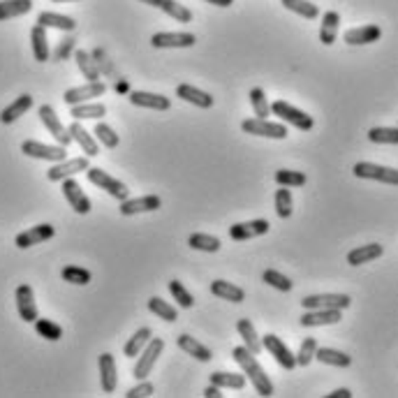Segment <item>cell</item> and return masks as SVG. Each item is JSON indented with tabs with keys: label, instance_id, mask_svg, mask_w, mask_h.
Listing matches in <instances>:
<instances>
[{
	"label": "cell",
	"instance_id": "cell-1",
	"mask_svg": "<svg viewBox=\"0 0 398 398\" xmlns=\"http://www.w3.org/2000/svg\"><path fill=\"white\" fill-rule=\"evenodd\" d=\"M232 357H234V361L241 366L243 373L248 375V380L252 382V387H255V392H257L259 396H274V382L271 378L267 375V371L262 368L259 361L255 359V354L250 352L248 347L241 345V347H234L232 349Z\"/></svg>",
	"mask_w": 398,
	"mask_h": 398
},
{
	"label": "cell",
	"instance_id": "cell-2",
	"mask_svg": "<svg viewBox=\"0 0 398 398\" xmlns=\"http://www.w3.org/2000/svg\"><path fill=\"white\" fill-rule=\"evenodd\" d=\"M271 114H276L283 123H290L292 127H297V130H301V132H308V130H313V127H315L313 116H308L306 111L292 107L290 102H285V100H276L274 102Z\"/></svg>",
	"mask_w": 398,
	"mask_h": 398
},
{
	"label": "cell",
	"instance_id": "cell-3",
	"mask_svg": "<svg viewBox=\"0 0 398 398\" xmlns=\"http://www.w3.org/2000/svg\"><path fill=\"white\" fill-rule=\"evenodd\" d=\"M86 176H89V181L93 183V186L105 190V193H109L114 199H118V202H123V199L130 197V190H127L125 183L114 179L105 169H100V167H89V169H86Z\"/></svg>",
	"mask_w": 398,
	"mask_h": 398
},
{
	"label": "cell",
	"instance_id": "cell-4",
	"mask_svg": "<svg viewBox=\"0 0 398 398\" xmlns=\"http://www.w3.org/2000/svg\"><path fill=\"white\" fill-rule=\"evenodd\" d=\"M162 349H165V340L162 338H150L146 343V347L137 354V364H134V371H132L134 378L146 380L150 375V371H153L158 357L162 354Z\"/></svg>",
	"mask_w": 398,
	"mask_h": 398
},
{
	"label": "cell",
	"instance_id": "cell-5",
	"mask_svg": "<svg viewBox=\"0 0 398 398\" xmlns=\"http://www.w3.org/2000/svg\"><path fill=\"white\" fill-rule=\"evenodd\" d=\"M241 130L245 134H255V137H269V139H285L288 137V127L285 123H271L267 118H248L241 123Z\"/></svg>",
	"mask_w": 398,
	"mask_h": 398
},
{
	"label": "cell",
	"instance_id": "cell-6",
	"mask_svg": "<svg viewBox=\"0 0 398 398\" xmlns=\"http://www.w3.org/2000/svg\"><path fill=\"white\" fill-rule=\"evenodd\" d=\"M21 153L28 155V158H35V160H46V162H60L68 158V150L65 146H49V144H42V141H23L21 144Z\"/></svg>",
	"mask_w": 398,
	"mask_h": 398
},
{
	"label": "cell",
	"instance_id": "cell-7",
	"mask_svg": "<svg viewBox=\"0 0 398 398\" xmlns=\"http://www.w3.org/2000/svg\"><path fill=\"white\" fill-rule=\"evenodd\" d=\"M357 179H368V181H380L387 186H398V172L392 167H382L375 162H357L352 167Z\"/></svg>",
	"mask_w": 398,
	"mask_h": 398
},
{
	"label": "cell",
	"instance_id": "cell-8",
	"mask_svg": "<svg viewBox=\"0 0 398 398\" xmlns=\"http://www.w3.org/2000/svg\"><path fill=\"white\" fill-rule=\"evenodd\" d=\"M37 114H39V121L44 123V127L51 132V137H53L56 141H58L60 146H65V148H68L70 144H72V134H70L68 127L60 123V118H58V114H56V111H53L51 105H42V107H39Z\"/></svg>",
	"mask_w": 398,
	"mask_h": 398
},
{
	"label": "cell",
	"instance_id": "cell-9",
	"mask_svg": "<svg viewBox=\"0 0 398 398\" xmlns=\"http://www.w3.org/2000/svg\"><path fill=\"white\" fill-rule=\"evenodd\" d=\"M262 349H267V352L271 354L285 371L297 368V359H294V352L283 343L281 338L276 336V333H267L264 340H262Z\"/></svg>",
	"mask_w": 398,
	"mask_h": 398
},
{
	"label": "cell",
	"instance_id": "cell-10",
	"mask_svg": "<svg viewBox=\"0 0 398 398\" xmlns=\"http://www.w3.org/2000/svg\"><path fill=\"white\" fill-rule=\"evenodd\" d=\"M352 304L349 294H310V297L301 299V306L306 310H315V308H336V310H345Z\"/></svg>",
	"mask_w": 398,
	"mask_h": 398
},
{
	"label": "cell",
	"instance_id": "cell-11",
	"mask_svg": "<svg viewBox=\"0 0 398 398\" xmlns=\"http://www.w3.org/2000/svg\"><path fill=\"white\" fill-rule=\"evenodd\" d=\"M89 158L86 155H79V158H72V160H60V162H56L49 172H46V179L53 181V183H58L63 179H70V176H75V174L79 172H86L89 169Z\"/></svg>",
	"mask_w": 398,
	"mask_h": 398
},
{
	"label": "cell",
	"instance_id": "cell-12",
	"mask_svg": "<svg viewBox=\"0 0 398 398\" xmlns=\"http://www.w3.org/2000/svg\"><path fill=\"white\" fill-rule=\"evenodd\" d=\"M56 236V227L49 225V222H42V225H35L26 229V232L17 234V238H14V243H17V248L26 250L30 248V245H37V243H44L49 241V238Z\"/></svg>",
	"mask_w": 398,
	"mask_h": 398
},
{
	"label": "cell",
	"instance_id": "cell-13",
	"mask_svg": "<svg viewBox=\"0 0 398 398\" xmlns=\"http://www.w3.org/2000/svg\"><path fill=\"white\" fill-rule=\"evenodd\" d=\"M63 195H65V199L70 202V206L77 211V213H82V216H86V213H91V199L89 195L84 193L82 186L70 176V179H63Z\"/></svg>",
	"mask_w": 398,
	"mask_h": 398
},
{
	"label": "cell",
	"instance_id": "cell-14",
	"mask_svg": "<svg viewBox=\"0 0 398 398\" xmlns=\"http://www.w3.org/2000/svg\"><path fill=\"white\" fill-rule=\"evenodd\" d=\"M271 225H269V220H250V222H236V225L229 227V238H234V241H248V238H257V236H264Z\"/></svg>",
	"mask_w": 398,
	"mask_h": 398
},
{
	"label": "cell",
	"instance_id": "cell-15",
	"mask_svg": "<svg viewBox=\"0 0 398 398\" xmlns=\"http://www.w3.org/2000/svg\"><path fill=\"white\" fill-rule=\"evenodd\" d=\"M197 37L193 33H155L150 37V44L155 49H188L195 46Z\"/></svg>",
	"mask_w": 398,
	"mask_h": 398
},
{
	"label": "cell",
	"instance_id": "cell-16",
	"mask_svg": "<svg viewBox=\"0 0 398 398\" xmlns=\"http://www.w3.org/2000/svg\"><path fill=\"white\" fill-rule=\"evenodd\" d=\"M17 310H19V317L23 322H35L37 320V304H35V292L30 285H19L17 288Z\"/></svg>",
	"mask_w": 398,
	"mask_h": 398
},
{
	"label": "cell",
	"instance_id": "cell-17",
	"mask_svg": "<svg viewBox=\"0 0 398 398\" xmlns=\"http://www.w3.org/2000/svg\"><path fill=\"white\" fill-rule=\"evenodd\" d=\"M107 86L102 82H89L84 86H77V89H70L65 91V95H63V100L68 102L70 107L72 105H79V102H89L93 98H100V95H105Z\"/></svg>",
	"mask_w": 398,
	"mask_h": 398
},
{
	"label": "cell",
	"instance_id": "cell-18",
	"mask_svg": "<svg viewBox=\"0 0 398 398\" xmlns=\"http://www.w3.org/2000/svg\"><path fill=\"white\" fill-rule=\"evenodd\" d=\"M162 206V199L158 195H146L139 199H123L121 202V213L123 216H137V213H150L158 211Z\"/></svg>",
	"mask_w": 398,
	"mask_h": 398
},
{
	"label": "cell",
	"instance_id": "cell-19",
	"mask_svg": "<svg viewBox=\"0 0 398 398\" xmlns=\"http://www.w3.org/2000/svg\"><path fill=\"white\" fill-rule=\"evenodd\" d=\"M130 102L134 107L144 109H155V111H167L172 109V100L160 93H148V91H134L130 93Z\"/></svg>",
	"mask_w": 398,
	"mask_h": 398
},
{
	"label": "cell",
	"instance_id": "cell-20",
	"mask_svg": "<svg viewBox=\"0 0 398 398\" xmlns=\"http://www.w3.org/2000/svg\"><path fill=\"white\" fill-rule=\"evenodd\" d=\"M70 134H72V141H77L79 146H82V150L86 153V158H95L100 153V144H98V139L93 137V134L86 130V127H82V123L75 121L72 125L68 127Z\"/></svg>",
	"mask_w": 398,
	"mask_h": 398
},
{
	"label": "cell",
	"instance_id": "cell-21",
	"mask_svg": "<svg viewBox=\"0 0 398 398\" xmlns=\"http://www.w3.org/2000/svg\"><path fill=\"white\" fill-rule=\"evenodd\" d=\"M380 37H382V28L375 26V23H368V26H361V28H349L347 33L343 35L345 42L352 44V46L373 44V42H378Z\"/></svg>",
	"mask_w": 398,
	"mask_h": 398
},
{
	"label": "cell",
	"instance_id": "cell-22",
	"mask_svg": "<svg viewBox=\"0 0 398 398\" xmlns=\"http://www.w3.org/2000/svg\"><path fill=\"white\" fill-rule=\"evenodd\" d=\"M336 322H340V310L336 308H315V310H306L301 315V324L304 326H326Z\"/></svg>",
	"mask_w": 398,
	"mask_h": 398
},
{
	"label": "cell",
	"instance_id": "cell-23",
	"mask_svg": "<svg viewBox=\"0 0 398 398\" xmlns=\"http://www.w3.org/2000/svg\"><path fill=\"white\" fill-rule=\"evenodd\" d=\"M100 382H102V392L105 394H114L116 385H118V375H116V361L114 354H100Z\"/></svg>",
	"mask_w": 398,
	"mask_h": 398
},
{
	"label": "cell",
	"instance_id": "cell-24",
	"mask_svg": "<svg viewBox=\"0 0 398 398\" xmlns=\"http://www.w3.org/2000/svg\"><path fill=\"white\" fill-rule=\"evenodd\" d=\"M30 107H33V95H28V93L19 95V98L14 100L12 105H7L3 111H0V123H3V125L14 123L17 118H21L23 114H26Z\"/></svg>",
	"mask_w": 398,
	"mask_h": 398
},
{
	"label": "cell",
	"instance_id": "cell-25",
	"mask_svg": "<svg viewBox=\"0 0 398 398\" xmlns=\"http://www.w3.org/2000/svg\"><path fill=\"white\" fill-rule=\"evenodd\" d=\"M176 95L181 100H186V102H190V105H195L199 109H211L213 107L211 93L199 91V89H195V86H190V84H181L176 89Z\"/></svg>",
	"mask_w": 398,
	"mask_h": 398
},
{
	"label": "cell",
	"instance_id": "cell-26",
	"mask_svg": "<svg viewBox=\"0 0 398 398\" xmlns=\"http://www.w3.org/2000/svg\"><path fill=\"white\" fill-rule=\"evenodd\" d=\"M176 343H179V347L183 349V352L193 354L197 361H211V359H213V352H211V349L199 343V340L190 336V333H181V336L176 338Z\"/></svg>",
	"mask_w": 398,
	"mask_h": 398
},
{
	"label": "cell",
	"instance_id": "cell-27",
	"mask_svg": "<svg viewBox=\"0 0 398 398\" xmlns=\"http://www.w3.org/2000/svg\"><path fill=\"white\" fill-rule=\"evenodd\" d=\"M382 252H385V248H382L380 243H366V245H359V248H354V250H349V252H347V264H352V267L366 264V262L378 259Z\"/></svg>",
	"mask_w": 398,
	"mask_h": 398
},
{
	"label": "cell",
	"instance_id": "cell-28",
	"mask_svg": "<svg viewBox=\"0 0 398 398\" xmlns=\"http://www.w3.org/2000/svg\"><path fill=\"white\" fill-rule=\"evenodd\" d=\"M315 359L326 366H336V368H347V366H352V357L340 352V349H333V347H317Z\"/></svg>",
	"mask_w": 398,
	"mask_h": 398
},
{
	"label": "cell",
	"instance_id": "cell-29",
	"mask_svg": "<svg viewBox=\"0 0 398 398\" xmlns=\"http://www.w3.org/2000/svg\"><path fill=\"white\" fill-rule=\"evenodd\" d=\"M30 42H33V56H35V60L39 63H44V60H49V39H46V28L44 26H39V23H35L33 30H30Z\"/></svg>",
	"mask_w": 398,
	"mask_h": 398
},
{
	"label": "cell",
	"instance_id": "cell-30",
	"mask_svg": "<svg viewBox=\"0 0 398 398\" xmlns=\"http://www.w3.org/2000/svg\"><path fill=\"white\" fill-rule=\"evenodd\" d=\"M236 331L241 333L243 345L248 347L252 354H259L262 352V340L257 336V331H255V324L248 320V317H241V320L236 322Z\"/></svg>",
	"mask_w": 398,
	"mask_h": 398
},
{
	"label": "cell",
	"instance_id": "cell-31",
	"mask_svg": "<svg viewBox=\"0 0 398 398\" xmlns=\"http://www.w3.org/2000/svg\"><path fill=\"white\" fill-rule=\"evenodd\" d=\"M211 294H216L220 299H227L232 304H241L245 301V292L238 288L234 283H227V281H213L211 283Z\"/></svg>",
	"mask_w": 398,
	"mask_h": 398
},
{
	"label": "cell",
	"instance_id": "cell-32",
	"mask_svg": "<svg viewBox=\"0 0 398 398\" xmlns=\"http://www.w3.org/2000/svg\"><path fill=\"white\" fill-rule=\"evenodd\" d=\"M37 23L44 28H58V30H68L72 33L77 28V21L72 17H65V14H56V12H42L37 17Z\"/></svg>",
	"mask_w": 398,
	"mask_h": 398
},
{
	"label": "cell",
	"instance_id": "cell-33",
	"mask_svg": "<svg viewBox=\"0 0 398 398\" xmlns=\"http://www.w3.org/2000/svg\"><path fill=\"white\" fill-rule=\"evenodd\" d=\"M33 10V0H0V21L23 17Z\"/></svg>",
	"mask_w": 398,
	"mask_h": 398
},
{
	"label": "cell",
	"instance_id": "cell-34",
	"mask_svg": "<svg viewBox=\"0 0 398 398\" xmlns=\"http://www.w3.org/2000/svg\"><path fill=\"white\" fill-rule=\"evenodd\" d=\"M338 23H340V14L338 12H326L322 17V26H320V39L322 44H333L336 42V35H338Z\"/></svg>",
	"mask_w": 398,
	"mask_h": 398
},
{
	"label": "cell",
	"instance_id": "cell-35",
	"mask_svg": "<svg viewBox=\"0 0 398 398\" xmlns=\"http://www.w3.org/2000/svg\"><path fill=\"white\" fill-rule=\"evenodd\" d=\"M211 385H216L220 389H243L245 387V375H241V373L216 371V373H211Z\"/></svg>",
	"mask_w": 398,
	"mask_h": 398
},
{
	"label": "cell",
	"instance_id": "cell-36",
	"mask_svg": "<svg viewBox=\"0 0 398 398\" xmlns=\"http://www.w3.org/2000/svg\"><path fill=\"white\" fill-rule=\"evenodd\" d=\"M150 338H153V331H150L148 326H141L139 331H134V333H132V338L127 340L125 347H123L125 357H137V354L141 352V349L146 347V343H148Z\"/></svg>",
	"mask_w": 398,
	"mask_h": 398
},
{
	"label": "cell",
	"instance_id": "cell-37",
	"mask_svg": "<svg viewBox=\"0 0 398 398\" xmlns=\"http://www.w3.org/2000/svg\"><path fill=\"white\" fill-rule=\"evenodd\" d=\"M75 60L79 70H82V75L89 79V82H100V68L89 51H75Z\"/></svg>",
	"mask_w": 398,
	"mask_h": 398
},
{
	"label": "cell",
	"instance_id": "cell-38",
	"mask_svg": "<svg viewBox=\"0 0 398 398\" xmlns=\"http://www.w3.org/2000/svg\"><path fill=\"white\" fill-rule=\"evenodd\" d=\"M107 114V107L102 102H79L72 105V116L77 121H84V118H102Z\"/></svg>",
	"mask_w": 398,
	"mask_h": 398
},
{
	"label": "cell",
	"instance_id": "cell-39",
	"mask_svg": "<svg viewBox=\"0 0 398 398\" xmlns=\"http://www.w3.org/2000/svg\"><path fill=\"white\" fill-rule=\"evenodd\" d=\"M158 10H160V12H165L167 17L176 19L179 23H188V21H193V12H190L186 5L176 3V0H162V3H160V7H158Z\"/></svg>",
	"mask_w": 398,
	"mask_h": 398
},
{
	"label": "cell",
	"instance_id": "cell-40",
	"mask_svg": "<svg viewBox=\"0 0 398 398\" xmlns=\"http://www.w3.org/2000/svg\"><path fill=\"white\" fill-rule=\"evenodd\" d=\"M148 310H150V313H155L165 322H176L179 320L176 308H174L172 304H167V301L160 299V297H150L148 299Z\"/></svg>",
	"mask_w": 398,
	"mask_h": 398
},
{
	"label": "cell",
	"instance_id": "cell-41",
	"mask_svg": "<svg viewBox=\"0 0 398 398\" xmlns=\"http://www.w3.org/2000/svg\"><path fill=\"white\" fill-rule=\"evenodd\" d=\"M283 5H285V10L299 14V17H304V19H317V17H320L317 5H313L310 0H283Z\"/></svg>",
	"mask_w": 398,
	"mask_h": 398
},
{
	"label": "cell",
	"instance_id": "cell-42",
	"mask_svg": "<svg viewBox=\"0 0 398 398\" xmlns=\"http://www.w3.org/2000/svg\"><path fill=\"white\" fill-rule=\"evenodd\" d=\"M188 245L195 250H204V252H218L220 250V238L211 236V234H190Z\"/></svg>",
	"mask_w": 398,
	"mask_h": 398
},
{
	"label": "cell",
	"instance_id": "cell-43",
	"mask_svg": "<svg viewBox=\"0 0 398 398\" xmlns=\"http://www.w3.org/2000/svg\"><path fill=\"white\" fill-rule=\"evenodd\" d=\"M274 179L278 186H285V188H301L306 186L308 181L304 172H294V169H278Z\"/></svg>",
	"mask_w": 398,
	"mask_h": 398
},
{
	"label": "cell",
	"instance_id": "cell-44",
	"mask_svg": "<svg viewBox=\"0 0 398 398\" xmlns=\"http://www.w3.org/2000/svg\"><path fill=\"white\" fill-rule=\"evenodd\" d=\"M35 324V331L39 333L42 338L46 340H60L63 338V326L60 324H56L53 320H44V317H37V320L33 322Z\"/></svg>",
	"mask_w": 398,
	"mask_h": 398
},
{
	"label": "cell",
	"instance_id": "cell-45",
	"mask_svg": "<svg viewBox=\"0 0 398 398\" xmlns=\"http://www.w3.org/2000/svg\"><path fill=\"white\" fill-rule=\"evenodd\" d=\"M63 281L70 283V285H89L91 283V271L89 269H82V267H75V264H70L63 269Z\"/></svg>",
	"mask_w": 398,
	"mask_h": 398
},
{
	"label": "cell",
	"instance_id": "cell-46",
	"mask_svg": "<svg viewBox=\"0 0 398 398\" xmlns=\"http://www.w3.org/2000/svg\"><path fill=\"white\" fill-rule=\"evenodd\" d=\"M294 211V202H292V193L285 186H281V190L276 193V213L278 218H290Z\"/></svg>",
	"mask_w": 398,
	"mask_h": 398
},
{
	"label": "cell",
	"instance_id": "cell-47",
	"mask_svg": "<svg viewBox=\"0 0 398 398\" xmlns=\"http://www.w3.org/2000/svg\"><path fill=\"white\" fill-rule=\"evenodd\" d=\"M368 139L373 144H398V130L396 127H371Z\"/></svg>",
	"mask_w": 398,
	"mask_h": 398
},
{
	"label": "cell",
	"instance_id": "cell-48",
	"mask_svg": "<svg viewBox=\"0 0 398 398\" xmlns=\"http://www.w3.org/2000/svg\"><path fill=\"white\" fill-rule=\"evenodd\" d=\"M250 105H252V111L257 118H267L269 114H271V105H269L267 100V93L262 89H252L250 91Z\"/></svg>",
	"mask_w": 398,
	"mask_h": 398
},
{
	"label": "cell",
	"instance_id": "cell-49",
	"mask_svg": "<svg viewBox=\"0 0 398 398\" xmlns=\"http://www.w3.org/2000/svg\"><path fill=\"white\" fill-rule=\"evenodd\" d=\"M169 292H172L174 301L179 304V308H186V310H188V308L195 306V297L186 290V285H183V283L172 281V283H169Z\"/></svg>",
	"mask_w": 398,
	"mask_h": 398
},
{
	"label": "cell",
	"instance_id": "cell-50",
	"mask_svg": "<svg viewBox=\"0 0 398 398\" xmlns=\"http://www.w3.org/2000/svg\"><path fill=\"white\" fill-rule=\"evenodd\" d=\"M262 281L267 285H271V288L281 290V292H290L292 290V281L288 276H283L281 271H276V269H269V271L262 274Z\"/></svg>",
	"mask_w": 398,
	"mask_h": 398
},
{
	"label": "cell",
	"instance_id": "cell-51",
	"mask_svg": "<svg viewBox=\"0 0 398 398\" xmlns=\"http://www.w3.org/2000/svg\"><path fill=\"white\" fill-rule=\"evenodd\" d=\"M93 134H95V139H98L102 146H107V148H116L118 146V134L111 130L107 123H98V125H95Z\"/></svg>",
	"mask_w": 398,
	"mask_h": 398
},
{
	"label": "cell",
	"instance_id": "cell-52",
	"mask_svg": "<svg viewBox=\"0 0 398 398\" xmlns=\"http://www.w3.org/2000/svg\"><path fill=\"white\" fill-rule=\"evenodd\" d=\"M315 349H317V340L315 338H306L304 343H301L299 352L294 354V359H297V366H308L310 361L315 359Z\"/></svg>",
	"mask_w": 398,
	"mask_h": 398
},
{
	"label": "cell",
	"instance_id": "cell-53",
	"mask_svg": "<svg viewBox=\"0 0 398 398\" xmlns=\"http://www.w3.org/2000/svg\"><path fill=\"white\" fill-rule=\"evenodd\" d=\"M75 44H77V39L70 35L65 39H60V44L56 46V51H53V60H65L70 53L75 51Z\"/></svg>",
	"mask_w": 398,
	"mask_h": 398
},
{
	"label": "cell",
	"instance_id": "cell-54",
	"mask_svg": "<svg viewBox=\"0 0 398 398\" xmlns=\"http://www.w3.org/2000/svg\"><path fill=\"white\" fill-rule=\"evenodd\" d=\"M153 392H155L153 382H141V385L127 389L125 396H127V398H146V396H153Z\"/></svg>",
	"mask_w": 398,
	"mask_h": 398
},
{
	"label": "cell",
	"instance_id": "cell-55",
	"mask_svg": "<svg viewBox=\"0 0 398 398\" xmlns=\"http://www.w3.org/2000/svg\"><path fill=\"white\" fill-rule=\"evenodd\" d=\"M204 396L206 398H222V394H220V387H216V385H209L204 389Z\"/></svg>",
	"mask_w": 398,
	"mask_h": 398
},
{
	"label": "cell",
	"instance_id": "cell-56",
	"mask_svg": "<svg viewBox=\"0 0 398 398\" xmlns=\"http://www.w3.org/2000/svg\"><path fill=\"white\" fill-rule=\"evenodd\" d=\"M352 394H349V389H333V392L329 394V398H349Z\"/></svg>",
	"mask_w": 398,
	"mask_h": 398
},
{
	"label": "cell",
	"instance_id": "cell-57",
	"mask_svg": "<svg viewBox=\"0 0 398 398\" xmlns=\"http://www.w3.org/2000/svg\"><path fill=\"white\" fill-rule=\"evenodd\" d=\"M206 3L216 5V7H229V5H234V0H206Z\"/></svg>",
	"mask_w": 398,
	"mask_h": 398
},
{
	"label": "cell",
	"instance_id": "cell-58",
	"mask_svg": "<svg viewBox=\"0 0 398 398\" xmlns=\"http://www.w3.org/2000/svg\"><path fill=\"white\" fill-rule=\"evenodd\" d=\"M141 3H146V5H150V7H160L162 0H141Z\"/></svg>",
	"mask_w": 398,
	"mask_h": 398
},
{
	"label": "cell",
	"instance_id": "cell-59",
	"mask_svg": "<svg viewBox=\"0 0 398 398\" xmlns=\"http://www.w3.org/2000/svg\"><path fill=\"white\" fill-rule=\"evenodd\" d=\"M51 3H75V0H51Z\"/></svg>",
	"mask_w": 398,
	"mask_h": 398
}]
</instances>
